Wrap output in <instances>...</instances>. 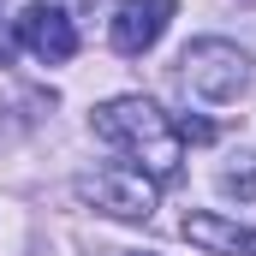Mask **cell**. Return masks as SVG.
Wrapping results in <instances>:
<instances>
[{
    "mask_svg": "<svg viewBox=\"0 0 256 256\" xmlns=\"http://www.w3.org/2000/svg\"><path fill=\"white\" fill-rule=\"evenodd\" d=\"M72 191H78V202H90V208H102V214H114V220H149L161 185L143 179L137 167H102V173H84Z\"/></svg>",
    "mask_w": 256,
    "mask_h": 256,
    "instance_id": "3957f363",
    "label": "cell"
},
{
    "mask_svg": "<svg viewBox=\"0 0 256 256\" xmlns=\"http://www.w3.org/2000/svg\"><path fill=\"white\" fill-rule=\"evenodd\" d=\"M220 191L238 196V202H250L256 196V155H232V161L220 167Z\"/></svg>",
    "mask_w": 256,
    "mask_h": 256,
    "instance_id": "52a82bcc",
    "label": "cell"
},
{
    "mask_svg": "<svg viewBox=\"0 0 256 256\" xmlns=\"http://www.w3.org/2000/svg\"><path fill=\"white\" fill-rule=\"evenodd\" d=\"M12 42H18L30 60H42V66H66L78 54V24L66 18V6L36 0V6H24V12L12 18Z\"/></svg>",
    "mask_w": 256,
    "mask_h": 256,
    "instance_id": "277c9868",
    "label": "cell"
},
{
    "mask_svg": "<svg viewBox=\"0 0 256 256\" xmlns=\"http://www.w3.org/2000/svg\"><path fill=\"white\" fill-rule=\"evenodd\" d=\"M179 78H185V90L196 102L226 108V102H244L256 90V60L238 42H226V36H196L179 54Z\"/></svg>",
    "mask_w": 256,
    "mask_h": 256,
    "instance_id": "7a4b0ae2",
    "label": "cell"
},
{
    "mask_svg": "<svg viewBox=\"0 0 256 256\" xmlns=\"http://www.w3.org/2000/svg\"><path fill=\"white\" fill-rule=\"evenodd\" d=\"M173 12H179V0H120V12L108 18V42H114V54L143 60V54L167 36Z\"/></svg>",
    "mask_w": 256,
    "mask_h": 256,
    "instance_id": "5b68a950",
    "label": "cell"
},
{
    "mask_svg": "<svg viewBox=\"0 0 256 256\" xmlns=\"http://www.w3.org/2000/svg\"><path fill=\"white\" fill-rule=\"evenodd\" d=\"M114 256H155V250H114Z\"/></svg>",
    "mask_w": 256,
    "mask_h": 256,
    "instance_id": "9c48e42d",
    "label": "cell"
},
{
    "mask_svg": "<svg viewBox=\"0 0 256 256\" xmlns=\"http://www.w3.org/2000/svg\"><path fill=\"white\" fill-rule=\"evenodd\" d=\"M179 232L208 256H256V226L232 220V214H214V208H191L179 220Z\"/></svg>",
    "mask_w": 256,
    "mask_h": 256,
    "instance_id": "8992f818",
    "label": "cell"
},
{
    "mask_svg": "<svg viewBox=\"0 0 256 256\" xmlns=\"http://www.w3.org/2000/svg\"><path fill=\"white\" fill-rule=\"evenodd\" d=\"M6 18V12H0ZM6 54H12V36H6V24H0V66H6Z\"/></svg>",
    "mask_w": 256,
    "mask_h": 256,
    "instance_id": "ba28073f",
    "label": "cell"
},
{
    "mask_svg": "<svg viewBox=\"0 0 256 256\" xmlns=\"http://www.w3.org/2000/svg\"><path fill=\"white\" fill-rule=\"evenodd\" d=\"M90 131H96L108 149H120L126 161H137V173L155 179V185H173L179 167H185L179 131H173V120H167L149 96H114V102H102V108L90 114Z\"/></svg>",
    "mask_w": 256,
    "mask_h": 256,
    "instance_id": "6da1fadb",
    "label": "cell"
}]
</instances>
